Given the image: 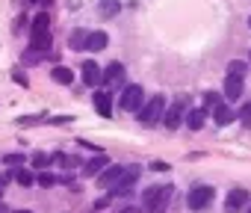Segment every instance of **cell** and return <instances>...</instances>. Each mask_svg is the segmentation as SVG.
I'll use <instances>...</instances> for the list:
<instances>
[{
    "label": "cell",
    "mask_w": 251,
    "mask_h": 213,
    "mask_svg": "<svg viewBox=\"0 0 251 213\" xmlns=\"http://www.w3.org/2000/svg\"><path fill=\"white\" fill-rule=\"evenodd\" d=\"M245 74H248V62H242V59L227 62V77H245Z\"/></svg>",
    "instance_id": "44dd1931"
},
{
    "label": "cell",
    "mask_w": 251,
    "mask_h": 213,
    "mask_svg": "<svg viewBox=\"0 0 251 213\" xmlns=\"http://www.w3.org/2000/svg\"><path fill=\"white\" fill-rule=\"evenodd\" d=\"M103 166H109V163H106V157L100 154V157H95V160H89V163L83 166V175H86V178H95V175L103 172Z\"/></svg>",
    "instance_id": "2e32d148"
},
{
    "label": "cell",
    "mask_w": 251,
    "mask_h": 213,
    "mask_svg": "<svg viewBox=\"0 0 251 213\" xmlns=\"http://www.w3.org/2000/svg\"><path fill=\"white\" fill-rule=\"evenodd\" d=\"M121 172H124V166H109V169H103V172L98 175V186H100V189H112V186L118 184Z\"/></svg>",
    "instance_id": "9c48e42d"
},
{
    "label": "cell",
    "mask_w": 251,
    "mask_h": 213,
    "mask_svg": "<svg viewBox=\"0 0 251 213\" xmlns=\"http://www.w3.org/2000/svg\"><path fill=\"white\" fill-rule=\"evenodd\" d=\"M118 9H121V0H100V3H98L100 18H115Z\"/></svg>",
    "instance_id": "9a60e30c"
},
{
    "label": "cell",
    "mask_w": 251,
    "mask_h": 213,
    "mask_svg": "<svg viewBox=\"0 0 251 213\" xmlns=\"http://www.w3.org/2000/svg\"><path fill=\"white\" fill-rule=\"evenodd\" d=\"M236 119L242 122V128H248V131H251V101H245V104L239 106V113H236Z\"/></svg>",
    "instance_id": "7402d4cb"
},
{
    "label": "cell",
    "mask_w": 251,
    "mask_h": 213,
    "mask_svg": "<svg viewBox=\"0 0 251 213\" xmlns=\"http://www.w3.org/2000/svg\"><path fill=\"white\" fill-rule=\"evenodd\" d=\"M109 45V36L103 33V30H95V33H89V39H86V51H103Z\"/></svg>",
    "instance_id": "30bf717a"
},
{
    "label": "cell",
    "mask_w": 251,
    "mask_h": 213,
    "mask_svg": "<svg viewBox=\"0 0 251 213\" xmlns=\"http://www.w3.org/2000/svg\"><path fill=\"white\" fill-rule=\"evenodd\" d=\"M245 201H248V192H245L242 186L230 189V192H227V201H225V213H239Z\"/></svg>",
    "instance_id": "ba28073f"
},
{
    "label": "cell",
    "mask_w": 251,
    "mask_h": 213,
    "mask_svg": "<svg viewBox=\"0 0 251 213\" xmlns=\"http://www.w3.org/2000/svg\"><path fill=\"white\" fill-rule=\"evenodd\" d=\"M183 113H186V104H183V101H175L172 106H166V113H163V122H166V128H169V131L180 128V125H183V119H186Z\"/></svg>",
    "instance_id": "8992f818"
},
{
    "label": "cell",
    "mask_w": 251,
    "mask_h": 213,
    "mask_svg": "<svg viewBox=\"0 0 251 213\" xmlns=\"http://www.w3.org/2000/svg\"><path fill=\"white\" fill-rule=\"evenodd\" d=\"M248 213H251V210H248Z\"/></svg>",
    "instance_id": "836d02e7"
},
{
    "label": "cell",
    "mask_w": 251,
    "mask_h": 213,
    "mask_svg": "<svg viewBox=\"0 0 251 213\" xmlns=\"http://www.w3.org/2000/svg\"><path fill=\"white\" fill-rule=\"evenodd\" d=\"M30 163H33L36 169H48V163H50V157H48L45 151H36V154L30 157Z\"/></svg>",
    "instance_id": "603a6c76"
},
{
    "label": "cell",
    "mask_w": 251,
    "mask_h": 213,
    "mask_svg": "<svg viewBox=\"0 0 251 213\" xmlns=\"http://www.w3.org/2000/svg\"><path fill=\"white\" fill-rule=\"evenodd\" d=\"M30 33H50V18H48V12H39L36 18H33V30Z\"/></svg>",
    "instance_id": "ffe728a7"
},
{
    "label": "cell",
    "mask_w": 251,
    "mask_h": 213,
    "mask_svg": "<svg viewBox=\"0 0 251 213\" xmlns=\"http://www.w3.org/2000/svg\"><path fill=\"white\" fill-rule=\"evenodd\" d=\"M36 181H39L42 186H53V184H56V178H53V175H48V172H45V175H39Z\"/></svg>",
    "instance_id": "4316f807"
},
{
    "label": "cell",
    "mask_w": 251,
    "mask_h": 213,
    "mask_svg": "<svg viewBox=\"0 0 251 213\" xmlns=\"http://www.w3.org/2000/svg\"><path fill=\"white\" fill-rule=\"evenodd\" d=\"M15 213H30V210H15Z\"/></svg>",
    "instance_id": "1f68e13d"
},
{
    "label": "cell",
    "mask_w": 251,
    "mask_h": 213,
    "mask_svg": "<svg viewBox=\"0 0 251 213\" xmlns=\"http://www.w3.org/2000/svg\"><path fill=\"white\" fill-rule=\"evenodd\" d=\"M151 169H154V172H166V169H169V166H166V163H163V160H157V163H151Z\"/></svg>",
    "instance_id": "83f0119b"
},
{
    "label": "cell",
    "mask_w": 251,
    "mask_h": 213,
    "mask_svg": "<svg viewBox=\"0 0 251 213\" xmlns=\"http://www.w3.org/2000/svg\"><path fill=\"white\" fill-rule=\"evenodd\" d=\"M50 77H53L59 86H71V80H74V71H71V68H65V65H56V68L50 71Z\"/></svg>",
    "instance_id": "e0dca14e"
},
{
    "label": "cell",
    "mask_w": 251,
    "mask_h": 213,
    "mask_svg": "<svg viewBox=\"0 0 251 213\" xmlns=\"http://www.w3.org/2000/svg\"><path fill=\"white\" fill-rule=\"evenodd\" d=\"M219 104H222V95H216V92H207L204 95V110H216Z\"/></svg>",
    "instance_id": "cb8c5ba5"
},
{
    "label": "cell",
    "mask_w": 251,
    "mask_h": 213,
    "mask_svg": "<svg viewBox=\"0 0 251 213\" xmlns=\"http://www.w3.org/2000/svg\"><path fill=\"white\" fill-rule=\"evenodd\" d=\"M95 106L103 119H109L112 116V95L109 92H95Z\"/></svg>",
    "instance_id": "8fae6325"
},
{
    "label": "cell",
    "mask_w": 251,
    "mask_h": 213,
    "mask_svg": "<svg viewBox=\"0 0 251 213\" xmlns=\"http://www.w3.org/2000/svg\"><path fill=\"white\" fill-rule=\"evenodd\" d=\"M210 201H213V186H204V184L189 189V195H186V207L189 210H204Z\"/></svg>",
    "instance_id": "277c9868"
},
{
    "label": "cell",
    "mask_w": 251,
    "mask_h": 213,
    "mask_svg": "<svg viewBox=\"0 0 251 213\" xmlns=\"http://www.w3.org/2000/svg\"><path fill=\"white\" fill-rule=\"evenodd\" d=\"M242 92H245L242 77H227V80H225V98H227V101H236Z\"/></svg>",
    "instance_id": "7c38bea8"
},
{
    "label": "cell",
    "mask_w": 251,
    "mask_h": 213,
    "mask_svg": "<svg viewBox=\"0 0 251 213\" xmlns=\"http://www.w3.org/2000/svg\"><path fill=\"white\" fill-rule=\"evenodd\" d=\"M136 178H139V166H124V172H121L118 184H115V186H112L109 192H112V195H127V192L133 189Z\"/></svg>",
    "instance_id": "5b68a950"
},
{
    "label": "cell",
    "mask_w": 251,
    "mask_h": 213,
    "mask_svg": "<svg viewBox=\"0 0 251 213\" xmlns=\"http://www.w3.org/2000/svg\"><path fill=\"white\" fill-rule=\"evenodd\" d=\"M121 213H139V210H136V207H124Z\"/></svg>",
    "instance_id": "f546056e"
},
{
    "label": "cell",
    "mask_w": 251,
    "mask_h": 213,
    "mask_svg": "<svg viewBox=\"0 0 251 213\" xmlns=\"http://www.w3.org/2000/svg\"><path fill=\"white\" fill-rule=\"evenodd\" d=\"M145 104V92L139 83H130V86H124L121 98H118V106L124 113H139V106Z\"/></svg>",
    "instance_id": "3957f363"
},
{
    "label": "cell",
    "mask_w": 251,
    "mask_h": 213,
    "mask_svg": "<svg viewBox=\"0 0 251 213\" xmlns=\"http://www.w3.org/2000/svg\"><path fill=\"white\" fill-rule=\"evenodd\" d=\"M3 189H6V178H0V195H3Z\"/></svg>",
    "instance_id": "f1b7e54d"
},
{
    "label": "cell",
    "mask_w": 251,
    "mask_h": 213,
    "mask_svg": "<svg viewBox=\"0 0 251 213\" xmlns=\"http://www.w3.org/2000/svg\"><path fill=\"white\" fill-rule=\"evenodd\" d=\"M248 24H251V18H248Z\"/></svg>",
    "instance_id": "d6a6232c"
},
{
    "label": "cell",
    "mask_w": 251,
    "mask_h": 213,
    "mask_svg": "<svg viewBox=\"0 0 251 213\" xmlns=\"http://www.w3.org/2000/svg\"><path fill=\"white\" fill-rule=\"evenodd\" d=\"M172 186L166 184H157V186H148L145 192H142V210L145 213H163L166 207H169V201H172Z\"/></svg>",
    "instance_id": "6da1fadb"
},
{
    "label": "cell",
    "mask_w": 251,
    "mask_h": 213,
    "mask_svg": "<svg viewBox=\"0 0 251 213\" xmlns=\"http://www.w3.org/2000/svg\"><path fill=\"white\" fill-rule=\"evenodd\" d=\"M213 119H216V125H222V128H225V125H230V122L236 119V113L230 110V106H225V104H219V106H216V110H213Z\"/></svg>",
    "instance_id": "5bb4252c"
},
{
    "label": "cell",
    "mask_w": 251,
    "mask_h": 213,
    "mask_svg": "<svg viewBox=\"0 0 251 213\" xmlns=\"http://www.w3.org/2000/svg\"><path fill=\"white\" fill-rule=\"evenodd\" d=\"M163 113H166V95H151V98L139 106V122H142L145 128H151V125H157V122L163 119Z\"/></svg>",
    "instance_id": "7a4b0ae2"
},
{
    "label": "cell",
    "mask_w": 251,
    "mask_h": 213,
    "mask_svg": "<svg viewBox=\"0 0 251 213\" xmlns=\"http://www.w3.org/2000/svg\"><path fill=\"white\" fill-rule=\"evenodd\" d=\"M204 119H207V110H189V116H186L189 131H201L204 128Z\"/></svg>",
    "instance_id": "d6986e66"
},
{
    "label": "cell",
    "mask_w": 251,
    "mask_h": 213,
    "mask_svg": "<svg viewBox=\"0 0 251 213\" xmlns=\"http://www.w3.org/2000/svg\"><path fill=\"white\" fill-rule=\"evenodd\" d=\"M0 213H9V207H6V204H3V201H0Z\"/></svg>",
    "instance_id": "4dcf8cb0"
},
{
    "label": "cell",
    "mask_w": 251,
    "mask_h": 213,
    "mask_svg": "<svg viewBox=\"0 0 251 213\" xmlns=\"http://www.w3.org/2000/svg\"><path fill=\"white\" fill-rule=\"evenodd\" d=\"M86 39H89L86 30H74V33L68 36V48H71V51H86Z\"/></svg>",
    "instance_id": "ac0fdd59"
},
{
    "label": "cell",
    "mask_w": 251,
    "mask_h": 213,
    "mask_svg": "<svg viewBox=\"0 0 251 213\" xmlns=\"http://www.w3.org/2000/svg\"><path fill=\"white\" fill-rule=\"evenodd\" d=\"M124 77V65L115 59V62H109L106 68H103V83H118Z\"/></svg>",
    "instance_id": "4fadbf2b"
},
{
    "label": "cell",
    "mask_w": 251,
    "mask_h": 213,
    "mask_svg": "<svg viewBox=\"0 0 251 213\" xmlns=\"http://www.w3.org/2000/svg\"><path fill=\"white\" fill-rule=\"evenodd\" d=\"M3 163H9V166H21V163H24V154H6Z\"/></svg>",
    "instance_id": "484cf974"
},
{
    "label": "cell",
    "mask_w": 251,
    "mask_h": 213,
    "mask_svg": "<svg viewBox=\"0 0 251 213\" xmlns=\"http://www.w3.org/2000/svg\"><path fill=\"white\" fill-rule=\"evenodd\" d=\"M15 178H18V184H21V186H30V184H36V175H33L30 169H21Z\"/></svg>",
    "instance_id": "d4e9b609"
},
{
    "label": "cell",
    "mask_w": 251,
    "mask_h": 213,
    "mask_svg": "<svg viewBox=\"0 0 251 213\" xmlns=\"http://www.w3.org/2000/svg\"><path fill=\"white\" fill-rule=\"evenodd\" d=\"M80 71H83V83H86V86H92V89H95V86H100V83H103V68H100L95 59H86V62L80 65Z\"/></svg>",
    "instance_id": "52a82bcc"
}]
</instances>
